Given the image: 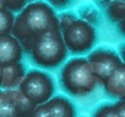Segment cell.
<instances>
[{
	"instance_id": "6da1fadb",
	"label": "cell",
	"mask_w": 125,
	"mask_h": 117,
	"mask_svg": "<svg viewBox=\"0 0 125 117\" xmlns=\"http://www.w3.org/2000/svg\"><path fill=\"white\" fill-rule=\"evenodd\" d=\"M54 30H60V24L52 6L43 1H34L27 4L16 17L12 35L22 43L23 49H26L28 43L32 48L38 36Z\"/></svg>"
},
{
	"instance_id": "7a4b0ae2",
	"label": "cell",
	"mask_w": 125,
	"mask_h": 117,
	"mask_svg": "<svg viewBox=\"0 0 125 117\" xmlns=\"http://www.w3.org/2000/svg\"><path fill=\"white\" fill-rule=\"evenodd\" d=\"M60 81L62 88L75 96L91 94L99 83L86 58L70 59L61 69Z\"/></svg>"
},
{
	"instance_id": "3957f363",
	"label": "cell",
	"mask_w": 125,
	"mask_h": 117,
	"mask_svg": "<svg viewBox=\"0 0 125 117\" xmlns=\"http://www.w3.org/2000/svg\"><path fill=\"white\" fill-rule=\"evenodd\" d=\"M31 58L43 68H55L65 61L68 48L60 30H54L38 36L31 48Z\"/></svg>"
},
{
	"instance_id": "277c9868",
	"label": "cell",
	"mask_w": 125,
	"mask_h": 117,
	"mask_svg": "<svg viewBox=\"0 0 125 117\" xmlns=\"http://www.w3.org/2000/svg\"><path fill=\"white\" fill-rule=\"evenodd\" d=\"M20 91L36 106H41L53 99L55 86L48 73L33 69L26 73L20 84Z\"/></svg>"
},
{
	"instance_id": "5b68a950",
	"label": "cell",
	"mask_w": 125,
	"mask_h": 117,
	"mask_svg": "<svg viewBox=\"0 0 125 117\" xmlns=\"http://www.w3.org/2000/svg\"><path fill=\"white\" fill-rule=\"evenodd\" d=\"M61 33L68 51L75 54L88 52L97 39L94 27L82 19H77L76 21H74L70 26L62 30Z\"/></svg>"
},
{
	"instance_id": "8992f818",
	"label": "cell",
	"mask_w": 125,
	"mask_h": 117,
	"mask_svg": "<svg viewBox=\"0 0 125 117\" xmlns=\"http://www.w3.org/2000/svg\"><path fill=\"white\" fill-rule=\"evenodd\" d=\"M87 61L90 62L96 78L102 84H105L112 75L124 65L121 57H119L114 51L105 48H99L90 53Z\"/></svg>"
},
{
	"instance_id": "52a82bcc",
	"label": "cell",
	"mask_w": 125,
	"mask_h": 117,
	"mask_svg": "<svg viewBox=\"0 0 125 117\" xmlns=\"http://www.w3.org/2000/svg\"><path fill=\"white\" fill-rule=\"evenodd\" d=\"M23 51L25 49L22 43L14 35L0 36V63H1V68L21 63Z\"/></svg>"
},
{
	"instance_id": "ba28073f",
	"label": "cell",
	"mask_w": 125,
	"mask_h": 117,
	"mask_svg": "<svg viewBox=\"0 0 125 117\" xmlns=\"http://www.w3.org/2000/svg\"><path fill=\"white\" fill-rule=\"evenodd\" d=\"M53 117H74L75 107L65 96H54L45 104Z\"/></svg>"
},
{
	"instance_id": "9c48e42d",
	"label": "cell",
	"mask_w": 125,
	"mask_h": 117,
	"mask_svg": "<svg viewBox=\"0 0 125 117\" xmlns=\"http://www.w3.org/2000/svg\"><path fill=\"white\" fill-rule=\"evenodd\" d=\"M104 85L109 95L125 100V64L120 67Z\"/></svg>"
},
{
	"instance_id": "30bf717a",
	"label": "cell",
	"mask_w": 125,
	"mask_h": 117,
	"mask_svg": "<svg viewBox=\"0 0 125 117\" xmlns=\"http://www.w3.org/2000/svg\"><path fill=\"white\" fill-rule=\"evenodd\" d=\"M3 72V88H14L16 85L20 86L27 72H25V67L19 63L10 67L1 68Z\"/></svg>"
},
{
	"instance_id": "8fae6325",
	"label": "cell",
	"mask_w": 125,
	"mask_h": 117,
	"mask_svg": "<svg viewBox=\"0 0 125 117\" xmlns=\"http://www.w3.org/2000/svg\"><path fill=\"white\" fill-rule=\"evenodd\" d=\"M6 94L14 100V102L17 105L20 112H21V117H30L32 115V112L36 110V105L33 102H31L20 90H9L6 91Z\"/></svg>"
},
{
	"instance_id": "7c38bea8",
	"label": "cell",
	"mask_w": 125,
	"mask_h": 117,
	"mask_svg": "<svg viewBox=\"0 0 125 117\" xmlns=\"http://www.w3.org/2000/svg\"><path fill=\"white\" fill-rule=\"evenodd\" d=\"M0 117H21V112L14 100L3 91L0 95Z\"/></svg>"
},
{
	"instance_id": "4fadbf2b",
	"label": "cell",
	"mask_w": 125,
	"mask_h": 117,
	"mask_svg": "<svg viewBox=\"0 0 125 117\" xmlns=\"http://www.w3.org/2000/svg\"><path fill=\"white\" fill-rule=\"evenodd\" d=\"M15 22L16 17L14 16L12 11L1 5V8H0V36L12 35Z\"/></svg>"
},
{
	"instance_id": "5bb4252c",
	"label": "cell",
	"mask_w": 125,
	"mask_h": 117,
	"mask_svg": "<svg viewBox=\"0 0 125 117\" xmlns=\"http://www.w3.org/2000/svg\"><path fill=\"white\" fill-rule=\"evenodd\" d=\"M107 13L112 20L120 22L125 17V1H115L109 4Z\"/></svg>"
},
{
	"instance_id": "9a60e30c",
	"label": "cell",
	"mask_w": 125,
	"mask_h": 117,
	"mask_svg": "<svg viewBox=\"0 0 125 117\" xmlns=\"http://www.w3.org/2000/svg\"><path fill=\"white\" fill-rule=\"evenodd\" d=\"M93 117H119L115 105H103L96 110Z\"/></svg>"
},
{
	"instance_id": "2e32d148",
	"label": "cell",
	"mask_w": 125,
	"mask_h": 117,
	"mask_svg": "<svg viewBox=\"0 0 125 117\" xmlns=\"http://www.w3.org/2000/svg\"><path fill=\"white\" fill-rule=\"evenodd\" d=\"M79 17H76L71 13H64L59 15V24H60V30H65L68 26H70L74 21H76Z\"/></svg>"
},
{
	"instance_id": "e0dca14e",
	"label": "cell",
	"mask_w": 125,
	"mask_h": 117,
	"mask_svg": "<svg viewBox=\"0 0 125 117\" xmlns=\"http://www.w3.org/2000/svg\"><path fill=\"white\" fill-rule=\"evenodd\" d=\"M0 5L5 6L10 11H20V10L22 11L27 6L26 1H1V3H0Z\"/></svg>"
},
{
	"instance_id": "ac0fdd59",
	"label": "cell",
	"mask_w": 125,
	"mask_h": 117,
	"mask_svg": "<svg viewBox=\"0 0 125 117\" xmlns=\"http://www.w3.org/2000/svg\"><path fill=\"white\" fill-rule=\"evenodd\" d=\"M30 117H53V116L47 105H41V106L36 107V110L32 112V115Z\"/></svg>"
},
{
	"instance_id": "d6986e66",
	"label": "cell",
	"mask_w": 125,
	"mask_h": 117,
	"mask_svg": "<svg viewBox=\"0 0 125 117\" xmlns=\"http://www.w3.org/2000/svg\"><path fill=\"white\" fill-rule=\"evenodd\" d=\"M114 105L116 107V111H118L119 117H125V101L124 100H119Z\"/></svg>"
},
{
	"instance_id": "ffe728a7",
	"label": "cell",
	"mask_w": 125,
	"mask_h": 117,
	"mask_svg": "<svg viewBox=\"0 0 125 117\" xmlns=\"http://www.w3.org/2000/svg\"><path fill=\"white\" fill-rule=\"evenodd\" d=\"M118 26H119V30H120V32L123 33V35H125V17L120 21V22H118Z\"/></svg>"
},
{
	"instance_id": "44dd1931",
	"label": "cell",
	"mask_w": 125,
	"mask_h": 117,
	"mask_svg": "<svg viewBox=\"0 0 125 117\" xmlns=\"http://www.w3.org/2000/svg\"><path fill=\"white\" fill-rule=\"evenodd\" d=\"M120 55H121V61H123L124 64H125V44L123 46V48H121V51H120Z\"/></svg>"
},
{
	"instance_id": "7402d4cb",
	"label": "cell",
	"mask_w": 125,
	"mask_h": 117,
	"mask_svg": "<svg viewBox=\"0 0 125 117\" xmlns=\"http://www.w3.org/2000/svg\"><path fill=\"white\" fill-rule=\"evenodd\" d=\"M53 4H55L56 6H62V5H66L69 3L68 1H53Z\"/></svg>"
}]
</instances>
